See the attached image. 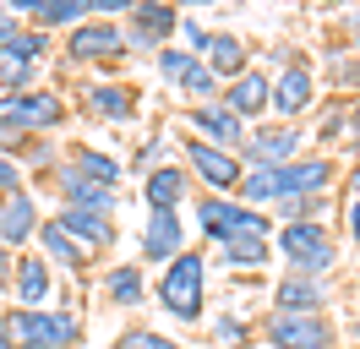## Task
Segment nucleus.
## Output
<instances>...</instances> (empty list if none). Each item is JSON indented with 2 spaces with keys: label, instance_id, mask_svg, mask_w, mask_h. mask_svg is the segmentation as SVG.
<instances>
[{
  "label": "nucleus",
  "instance_id": "29",
  "mask_svg": "<svg viewBox=\"0 0 360 349\" xmlns=\"http://www.w3.org/2000/svg\"><path fill=\"white\" fill-rule=\"evenodd\" d=\"M175 158H180L175 137H169V131H148V137H142V142L131 148V158H126V164H131V170H136V180H142V174L164 170V164H175Z\"/></svg>",
  "mask_w": 360,
  "mask_h": 349
},
{
  "label": "nucleus",
  "instance_id": "36",
  "mask_svg": "<svg viewBox=\"0 0 360 349\" xmlns=\"http://www.w3.org/2000/svg\"><path fill=\"white\" fill-rule=\"evenodd\" d=\"M22 186H27L22 164H17V158H0V202H6L11 191H22Z\"/></svg>",
  "mask_w": 360,
  "mask_h": 349
},
{
  "label": "nucleus",
  "instance_id": "33",
  "mask_svg": "<svg viewBox=\"0 0 360 349\" xmlns=\"http://www.w3.org/2000/svg\"><path fill=\"white\" fill-rule=\"evenodd\" d=\"M44 82V65H27V61H0V93H27V87Z\"/></svg>",
  "mask_w": 360,
  "mask_h": 349
},
{
  "label": "nucleus",
  "instance_id": "17",
  "mask_svg": "<svg viewBox=\"0 0 360 349\" xmlns=\"http://www.w3.org/2000/svg\"><path fill=\"white\" fill-rule=\"evenodd\" d=\"M49 218H55V224H60L93 262H104L115 246H120V224H115L110 213H93V208H55Z\"/></svg>",
  "mask_w": 360,
  "mask_h": 349
},
{
  "label": "nucleus",
  "instance_id": "28",
  "mask_svg": "<svg viewBox=\"0 0 360 349\" xmlns=\"http://www.w3.org/2000/svg\"><path fill=\"white\" fill-rule=\"evenodd\" d=\"M219 262L229 273H268L278 257H273V240H229L219 246Z\"/></svg>",
  "mask_w": 360,
  "mask_h": 349
},
{
  "label": "nucleus",
  "instance_id": "32",
  "mask_svg": "<svg viewBox=\"0 0 360 349\" xmlns=\"http://www.w3.org/2000/svg\"><path fill=\"white\" fill-rule=\"evenodd\" d=\"M110 349H191V344H180L175 333H164V327H148V322H126L120 333H115V344Z\"/></svg>",
  "mask_w": 360,
  "mask_h": 349
},
{
  "label": "nucleus",
  "instance_id": "27",
  "mask_svg": "<svg viewBox=\"0 0 360 349\" xmlns=\"http://www.w3.org/2000/svg\"><path fill=\"white\" fill-rule=\"evenodd\" d=\"M207 338L213 349H251L257 344V322H251L246 311H219V317H207Z\"/></svg>",
  "mask_w": 360,
  "mask_h": 349
},
{
  "label": "nucleus",
  "instance_id": "22",
  "mask_svg": "<svg viewBox=\"0 0 360 349\" xmlns=\"http://www.w3.org/2000/svg\"><path fill=\"white\" fill-rule=\"evenodd\" d=\"M33 251H39V257H44L60 279H88L93 267H98V262H93L88 251H82V246H77L60 224H55V218H44V229H39V240H33Z\"/></svg>",
  "mask_w": 360,
  "mask_h": 349
},
{
  "label": "nucleus",
  "instance_id": "10",
  "mask_svg": "<svg viewBox=\"0 0 360 349\" xmlns=\"http://www.w3.org/2000/svg\"><path fill=\"white\" fill-rule=\"evenodd\" d=\"M316 104H322V77L306 55H295L284 71H273V115L268 120H284V126H300L311 120Z\"/></svg>",
  "mask_w": 360,
  "mask_h": 349
},
{
  "label": "nucleus",
  "instance_id": "7",
  "mask_svg": "<svg viewBox=\"0 0 360 349\" xmlns=\"http://www.w3.org/2000/svg\"><path fill=\"white\" fill-rule=\"evenodd\" d=\"M115 61H126V33L110 17H88L82 27H71L66 39H60V65H71V71L104 77Z\"/></svg>",
  "mask_w": 360,
  "mask_h": 349
},
{
  "label": "nucleus",
  "instance_id": "24",
  "mask_svg": "<svg viewBox=\"0 0 360 349\" xmlns=\"http://www.w3.org/2000/svg\"><path fill=\"white\" fill-rule=\"evenodd\" d=\"M207 71L219 77V82H235V77H246L251 65H257V49H251L240 33H229V27H213V39H207Z\"/></svg>",
  "mask_w": 360,
  "mask_h": 349
},
{
  "label": "nucleus",
  "instance_id": "23",
  "mask_svg": "<svg viewBox=\"0 0 360 349\" xmlns=\"http://www.w3.org/2000/svg\"><path fill=\"white\" fill-rule=\"evenodd\" d=\"M268 311H333V289L322 279L278 273V279L268 284Z\"/></svg>",
  "mask_w": 360,
  "mask_h": 349
},
{
  "label": "nucleus",
  "instance_id": "6",
  "mask_svg": "<svg viewBox=\"0 0 360 349\" xmlns=\"http://www.w3.org/2000/svg\"><path fill=\"white\" fill-rule=\"evenodd\" d=\"M11 338L17 349H77L88 338V322L77 305L55 300L44 311H11Z\"/></svg>",
  "mask_w": 360,
  "mask_h": 349
},
{
  "label": "nucleus",
  "instance_id": "21",
  "mask_svg": "<svg viewBox=\"0 0 360 349\" xmlns=\"http://www.w3.org/2000/svg\"><path fill=\"white\" fill-rule=\"evenodd\" d=\"M224 109H235L246 126H257V120H268L273 115V71H262V65H251L246 77H235V82H224Z\"/></svg>",
  "mask_w": 360,
  "mask_h": 349
},
{
  "label": "nucleus",
  "instance_id": "42",
  "mask_svg": "<svg viewBox=\"0 0 360 349\" xmlns=\"http://www.w3.org/2000/svg\"><path fill=\"white\" fill-rule=\"evenodd\" d=\"M0 17H11V6H0Z\"/></svg>",
  "mask_w": 360,
  "mask_h": 349
},
{
  "label": "nucleus",
  "instance_id": "37",
  "mask_svg": "<svg viewBox=\"0 0 360 349\" xmlns=\"http://www.w3.org/2000/svg\"><path fill=\"white\" fill-rule=\"evenodd\" d=\"M344 49L360 61V11H344Z\"/></svg>",
  "mask_w": 360,
  "mask_h": 349
},
{
  "label": "nucleus",
  "instance_id": "41",
  "mask_svg": "<svg viewBox=\"0 0 360 349\" xmlns=\"http://www.w3.org/2000/svg\"><path fill=\"white\" fill-rule=\"evenodd\" d=\"M0 349H17V338H11V311L0 305Z\"/></svg>",
  "mask_w": 360,
  "mask_h": 349
},
{
  "label": "nucleus",
  "instance_id": "13",
  "mask_svg": "<svg viewBox=\"0 0 360 349\" xmlns=\"http://www.w3.org/2000/svg\"><path fill=\"white\" fill-rule=\"evenodd\" d=\"M98 295H104V305L110 311H142V305L153 300V284H148V267L136 257H115L98 267Z\"/></svg>",
  "mask_w": 360,
  "mask_h": 349
},
{
  "label": "nucleus",
  "instance_id": "12",
  "mask_svg": "<svg viewBox=\"0 0 360 349\" xmlns=\"http://www.w3.org/2000/svg\"><path fill=\"white\" fill-rule=\"evenodd\" d=\"M191 224L186 213H148L136 224V262L142 267H169L180 251H191Z\"/></svg>",
  "mask_w": 360,
  "mask_h": 349
},
{
  "label": "nucleus",
  "instance_id": "40",
  "mask_svg": "<svg viewBox=\"0 0 360 349\" xmlns=\"http://www.w3.org/2000/svg\"><path fill=\"white\" fill-rule=\"evenodd\" d=\"M344 153H349V158L360 153V99H355V109H349V137H344Z\"/></svg>",
  "mask_w": 360,
  "mask_h": 349
},
{
  "label": "nucleus",
  "instance_id": "5",
  "mask_svg": "<svg viewBox=\"0 0 360 349\" xmlns=\"http://www.w3.org/2000/svg\"><path fill=\"white\" fill-rule=\"evenodd\" d=\"M262 349H338L344 333L328 311H262L257 317Z\"/></svg>",
  "mask_w": 360,
  "mask_h": 349
},
{
  "label": "nucleus",
  "instance_id": "8",
  "mask_svg": "<svg viewBox=\"0 0 360 349\" xmlns=\"http://www.w3.org/2000/svg\"><path fill=\"white\" fill-rule=\"evenodd\" d=\"M175 148H180V164H186V174H191V186H197L202 196H235L240 191V180H246L240 153L207 148V142H197V137H175Z\"/></svg>",
  "mask_w": 360,
  "mask_h": 349
},
{
  "label": "nucleus",
  "instance_id": "26",
  "mask_svg": "<svg viewBox=\"0 0 360 349\" xmlns=\"http://www.w3.org/2000/svg\"><path fill=\"white\" fill-rule=\"evenodd\" d=\"M126 22H136V27H142L148 39H158V44H175V33H180V6H169V0H131Z\"/></svg>",
  "mask_w": 360,
  "mask_h": 349
},
{
  "label": "nucleus",
  "instance_id": "34",
  "mask_svg": "<svg viewBox=\"0 0 360 349\" xmlns=\"http://www.w3.org/2000/svg\"><path fill=\"white\" fill-rule=\"evenodd\" d=\"M207 39H213V27H207L202 17H191V11H180V33H175L180 49H186V55H207Z\"/></svg>",
  "mask_w": 360,
  "mask_h": 349
},
{
  "label": "nucleus",
  "instance_id": "19",
  "mask_svg": "<svg viewBox=\"0 0 360 349\" xmlns=\"http://www.w3.org/2000/svg\"><path fill=\"white\" fill-rule=\"evenodd\" d=\"M338 180H344V164H338L333 153H300L290 170H284V196H333Z\"/></svg>",
  "mask_w": 360,
  "mask_h": 349
},
{
  "label": "nucleus",
  "instance_id": "4",
  "mask_svg": "<svg viewBox=\"0 0 360 349\" xmlns=\"http://www.w3.org/2000/svg\"><path fill=\"white\" fill-rule=\"evenodd\" d=\"M273 257L284 262V273L328 284L338 267V229L333 224H278L273 229Z\"/></svg>",
  "mask_w": 360,
  "mask_h": 349
},
{
  "label": "nucleus",
  "instance_id": "38",
  "mask_svg": "<svg viewBox=\"0 0 360 349\" xmlns=\"http://www.w3.org/2000/svg\"><path fill=\"white\" fill-rule=\"evenodd\" d=\"M11 267H17V251H6V240H0V300L11 295Z\"/></svg>",
  "mask_w": 360,
  "mask_h": 349
},
{
  "label": "nucleus",
  "instance_id": "25",
  "mask_svg": "<svg viewBox=\"0 0 360 349\" xmlns=\"http://www.w3.org/2000/svg\"><path fill=\"white\" fill-rule=\"evenodd\" d=\"M66 158H71V164H77L82 174H88L93 186H110V191H120V186H126V164H120L115 153L93 148V142H71Z\"/></svg>",
  "mask_w": 360,
  "mask_h": 349
},
{
  "label": "nucleus",
  "instance_id": "16",
  "mask_svg": "<svg viewBox=\"0 0 360 349\" xmlns=\"http://www.w3.org/2000/svg\"><path fill=\"white\" fill-rule=\"evenodd\" d=\"M44 196L22 186V191H11L0 202V240H6V251H33V240L44 229Z\"/></svg>",
  "mask_w": 360,
  "mask_h": 349
},
{
  "label": "nucleus",
  "instance_id": "20",
  "mask_svg": "<svg viewBox=\"0 0 360 349\" xmlns=\"http://www.w3.org/2000/svg\"><path fill=\"white\" fill-rule=\"evenodd\" d=\"M27 27H39V33H71V27H82L93 17V0H6Z\"/></svg>",
  "mask_w": 360,
  "mask_h": 349
},
{
  "label": "nucleus",
  "instance_id": "2",
  "mask_svg": "<svg viewBox=\"0 0 360 349\" xmlns=\"http://www.w3.org/2000/svg\"><path fill=\"white\" fill-rule=\"evenodd\" d=\"M153 300H158V311L180 327L207 322V251L202 246H191V251H180L169 267H158Z\"/></svg>",
  "mask_w": 360,
  "mask_h": 349
},
{
  "label": "nucleus",
  "instance_id": "31",
  "mask_svg": "<svg viewBox=\"0 0 360 349\" xmlns=\"http://www.w3.org/2000/svg\"><path fill=\"white\" fill-rule=\"evenodd\" d=\"M153 71L164 77V87H175V93H180V87L202 71V55H186L180 44H164V49L153 55Z\"/></svg>",
  "mask_w": 360,
  "mask_h": 349
},
{
  "label": "nucleus",
  "instance_id": "39",
  "mask_svg": "<svg viewBox=\"0 0 360 349\" xmlns=\"http://www.w3.org/2000/svg\"><path fill=\"white\" fill-rule=\"evenodd\" d=\"M338 186H344V202H349V196H360V153L344 164V180H338Z\"/></svg>",
  "mask_w": 360,
  "mask_h": 349
},
{
  "label": "nucleus",
  "instance_id": "30",
  "mask_svg": "<svg viewBox=\"0 0 360 349\" xmlns=\"http://www.w3.org/2000/svg\"><path fill=\"white\" fill-rule=\"evenodd\" d=\"M55 55H60V49H55V39L22 22V27L11 33V44H6V55H0V61H27V65H49Z\"/></svg>",
  "mask_w": 360,
  "mask_h": 349
},
{
  "label": "nucleus",
  "instance_id": "15",
  "mask_svg": "<svg viewBox=\"0 0 360 349\" xmlns=\"http://www.w3.org/2000/svg\"><path fill=\"white\" fill-rule=\"evenodd\" d=\"M180 120H186V131H191L197 142H207V148H229V153H240V142H246V131H251L235 109H224V99H213V104H186V109H180Z\"/></svg>",
  "mask_w": 360,
  "mask_h": 349
},
{
  "label": "nucleus",
  "instance_id": "9",
  "mask_svg": "<svg viewBox=\"0 0 360 349\" xmlns=\"http://www.w3.org/2000/svg\"><path fill=\"white\" fill-rule=\"evenodd\" d=\"M71 109L88 115V120H104V126H131L142 115V87L120 82V77H82Z\"/></svg>",
  "mask_w": 360,
  "mask_h": 349
},
{
  "label": "nucleus",
  "instance_id": "1",
  "mask_svg": "<svg viewBox=\"0 0 360 349\" xmlns=\"http://www.w3.org/2000/svg\"><path fill=\"white\" fill-rule=\"evenodd\" d=\"M66 120H71V99L55 82H39L27 93H0V158H11L27 137L60 131Z\"/></svg>",
  "mask_w": 360,
  "mask_h": 349
},
{
  "label": "nucleus",
  "instance_id": "35",
  "mask_svg": "<svg viewBox=\"0 0 360 349\" xmlns=\"http://www.w3.org/2000/svg\"><path fill=\"white\" fill-rule=\"evenodd\" d=\"M338 224H344V240L360 251V196H349V202H338Z\"/></svg>",
  "mask_w": 360,
  "mask_h": 349
},
{
  "label": "nucleus",
  "instance_id": "18",
  "mask_svg": "<svg viewBox=\"0 0 360 349\" xmlns=\"http://www.w3.org/2000/svg\"><path fill=\"white\" fill-rule=\"evenodd\" d=\"M136 196H142V208L148 213H186L191 208V196H197V186H191V174H186V164H164V170L142 174L136 180Z\"/></svg>",
  "mask_w": 360,
  "mask_h": 349
},
{
  "label": "nucleus",
  "instance_id": "14",
  "mask_svg": "<svg viewBox=\"0 0 360 349\" xmlns=\"http://www.w3.org/2000/svg\"><path fill=\"white\" fill-rule=\"evenodd\" d=\"M60 295V273L49 267L39 251H17V267H11V311H44Z\"/></svg>",
  "mask_w": 360,
  "mask_h": 349
},
{
  "label": "nucleus",
  "instance_id": "3",
  "mask_svg": "<svg viewBox=\"0 0 360 349\" xmlns=\"http://www.w3.org/2000/svg\"><path fill=\"white\" fill-rule=\"evenodd\" d=\"M191 229L219 251V246H229V240H273V213H262V208H246L240 196H191Z\"/></svg>",
  "mask_w": 360,
  "mask_h": 349
},
{
  "label": "nucleus",
  "instance_id": "11",
  "mask_svg": "<svg viewBox=\"0 0 360 349\" xmlns=\"http://www.w3.org/2000/svg\"><path fill=\"white\" fill-rule=\"evenodd\" d=\"M306 153V126H284V120H257L240 142V164L246 170H290L295 158Z\"/></svg>",
  "mask_w": 360,
  "mask_h": 349
}]
</instances>
